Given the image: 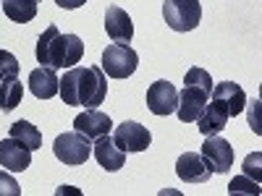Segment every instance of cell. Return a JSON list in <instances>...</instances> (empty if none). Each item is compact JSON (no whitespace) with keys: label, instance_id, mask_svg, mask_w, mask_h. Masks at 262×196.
I'll use <instances>...</instances> for the list:
<instances>
[{"label":"cell","instance_id":"cell-1","mask_svg":"<svg viewBox=\"0 0 262 196\" xmlns=\"http://www.w3.org/2000/svg\"><path fill=\"white\" fill-rule=\"evenodd\" d=\"M58 94L63 105H84V107H97L105 102L107 94V79L100 65H86V68H69L60 79Z\"/></svg>","mask_w":262,"mask_h":196},{"label":"cell","instance_id":"cell-2","mask_svg":"<svg viewBox=\"0 0 262 196\" xmlns=\"http://www.w3.org/2000/svg\"><path fill=\"white\" fill-rule=\"evenodd\" d=\"M37 63L50 68H74L84 58V42L76 34H60L55 24H50L37 39Z\"/></svg>","mask_w":262,"mask_h":196},{"label":"cell","instance_id":"cell-3","mask_svg":"<svg viewBox=\"0 0 262 196\" xmlns=\"http://www.w3.org/2000/svg\"><path fill=\"white\" fill-rule=\"evenodd\" d=\"M163 18L173 32H191L202 21V3L200 0H163Z\"/></svg>","mask_w":262,"mask_h":196},{"label":"cell","instance_id":"cell-4","mask_svg":"<svg viewBox=\"0 0 262 196\" xmlns=\"http://www.w3.org/2000/svg\"><path fill=\"white\" fill-rule=\"evenodd\" d=\"M137 68H139V55L131 45H118V42H113V45H107L102 50V71H105V76L128 79Z\"/></svg>","mask_w":262,"mask_h":196},{"label":"cell","instance_id":"cell-5","mask_svg":"<svg viewBox=\"0 0 262 196\" xmlns=\"http://www.w3.org/2000/svg\"><path fill=\"white\" fill-rule=\"evenodd\" d=\"M53 155L63 165H71V167L84 165L92 155V141L86 136H81L79 131H69V134H60L53 141Z\"/></svg>","mask_w":262,"mask_h":196},{"label":"cell","instance_id":"cell-6","mask_svg":"<svg viewBox=\"0 0 262 196\" xmlns=\"http://www.w3.org/2000/svg\"><path fill=\"white\" fill-rule=\"evenodd\" d=\"M113 141L121 152H144L152 144V134L149 128L137 123V120H123L116 131H113Z\"/></svg>","mask_w":262,"mask_h":196},{"label":"cell","instance_id":"cell-7","mask_svg":"<svg viewBox=\"0 0 262 196\" xmlns=\"http://www.w3.org/2000/svg\"><path fill=\"white\" fill-rule=\"evenodd\" d=\"M210 100V89L205 86H194V84H184V89L179 92V105H176V115L184 123H194L202 115L205 105Z\"/></svg>","mask_w":262,"mask_h":196},{"label":"cell","instance_id":"cell-8","mask_svg":"<svg viewBox=\"0 0 262 196\" xmlns=\"http://www.w3.org/2000/svg\"><path fill=\"white\" fill-rule=\"evenodd\" d=\"M176 105H179V89L170 81L160 79L155 84H149V89H147V110L152 115H170V113H176Z\"/></svg>","mask_w":262,"mask_h":196},{"label":"cell","instance_id":"cell-9","mask_svg":"<svg viewBox=\"0 0 262 196\" xmlns=\"http://www.w3.org/2000/svg\"><path fill=\"white\" fill-rule=\"evenodd\" d=\"M111 128H113V120L107 113L97 110V107H86L84 113H79L74 118V131H79L81 136H86L90 141L105 136V134H111Z\"/></svg>","mask_w":262,"mask_h":196},{"label":"cell","instance_id":"cell-10","mask_svg":"<svg viewBox=\"0 0 262 196\" xmlns=\"http://www.w3.org/2000/svg\"><path fill=\"white\" fill-rule=\"evenodd\" d=\"M200 155L207 160L212 173H228L233 167V146H231V141L221 139V134H217V136H207Z\"/></svg>","mask_w":262,"mask_h":196},{"label":"cell","instance_id":"cell-11","mask_svg":"<svg viewBox=\"0 0 262 196\" xmlns=\"http://www.w3.org/2000/svg\"><path fill=\"white\" fill-rule=\"evenodd\" d=\"M176 176L184 183H205L212 176V167L207 165V160L200 152H184L176 160Z\"/></svg>","mask_w":262,"mask_h":196},{"label":"cell","instance_id":"cell-12","mask_svg":"<svg viewBox=\"0 0 262 196\" xmlns=\"http://www.w3.org/2000/svg\"><path fill=\"white\" fill-rule=\"evenodd\" d=\"M105 32H107V37H111V42L128 45L131 37H134V21H131V16H128L121 6H107V13H105Z\"/></svg>","mask_w":262,"mask_h":196},{"label":"cell","instance_id":"cell-13","mask_svg":"<svg viewBox=\"0 0 262 196\" xmlns=\"http://www.w3.org/2000/svg\"><path fill=\"white\" fill-rule=\"evenodd\" d=\"M228 120H231L228 107H226L223 102H217V100H207L202 115L196 118L194 123L200 126V134H202V136H217V134H221V131L228 126Z\"/></svg>","mask_w":262,"mask_h":196},{"label":"cell","instance_id":"cell-14","mask_svg":"<svg viewBox=\"0 0 262 196\" xmlns=\"http://www.w3.org/2000/svg\"><path fill=\"white\" fill-rule=\"evenodd\" d=\"M29 165H32V152L24 144L11 136L0 139V167H6L11 173H24Z\"/></svg>","mask_w":262,"mask_h":196},{"label":"cell","instance_id":"cell-15","mask_svg":"<svg viewBox=\"0 0 262 196\" xmlns=\"http://www.w3.org/2000/svg\"><path fill=\"white\" fill-rule=\"evenodd\" d=\"M92 155H95L97 165L105 167L107 173H116V170H121V167L126 165V152H121V149L116 146L113 136H107V134L100 136V139H95Z\"/></svg>","mask_w":262,"mask_h":196},{"label":"cell","instance_id":"cell-16","mask_svg":"<svg viewBox=\"0 0 262 196\" xmlns=\"http://www.w3.org/2000/svg\"><path fill=\"white\" fill-rule=\"evenodd\" d=\"M212 100L223 102L228 107L231 118L242 115L244 107H247V92L238 86L236 81H221V84H212Z\"/></svg>","mask_w":262,"mask_h":196},{"label":"cell","instance_id":"cell-17","mask_svg":"<svg viewBox=\"0 0 262 196\" xmlns=\"http://www.w3.org/2000/svg\"><path fill=\"white\" fill-rule=\"evenodd\" d=\"M58 86L60 79L55 76V68H50V65H39L29 74V92L37 100H53L58 94Z\"/></svg>","mask_w":262,"mask_h":196},{"label":"cell","instance_id":"cell-18","mask_svg":"<svg viewBox=\"0 0 262 196\" xmlns=\"http://www.w3.org/2000/svg\"><path fill=\"white\" fill-rule=\"evenodd\" d=\"M0 8L16 24H29L37 16V0H0Z\"/></svg>","mask_w":262,"mask_h":196},{"label":"cell","instance_id":"cell-19","mask_svg":"<svg viewBox=\"0 0 262 196\" xmlns=\"http://www.w3.org/2000/svg\"><path fill=\"white\" fill-rule=\"evenodd\" d=\"M21 97H24V84L16 79H3L0 81V110L11 113L21 105Z\"/></svg>","mask_w":262,"mask_h":196},{"label":"cell","instance_id":"cell-20","mask_svg":"<svg viewBox=\"0 0 262 196\" xmlns=\"http://www.w3.org/2000/svg\"><path fill=\"white\" fill-rule=\"evenodd\" d=\"M8 136L16 139V141H21L29 152H34V149L42 146V134H39V128L32 126L29 120H16V123L11 126V131H8Z\"/></svg>","mask_w":262,"mask_h":196},{"label":"cell","instance_id":"cell-21","mask_svg":"<svg viewBox=\"0 0 262 196\" xmlns=\"http://www.w3.org/2000/svg\"><path fill=\"white\" fill-rule=\"evenodd\" d=\"M0 76L3 79H16L18 76V58L8 50H0Z\"/></svg>","mask_w":262,"mask_h":196},{"label":"cell","instance_id":"cell-22","mask_svg":"<svg viewBox=\"0 0 262 196\" xmlns=\"http://www.w3.org/2000/svg\"><path fill=\"white\" fill-rule=\"evenodd\" d=\"M228 193H259V181H249V176H238L231 181Z\"/></svg>","mask_w":262,"mask_h":196},{"label":"cell","instance_id":"cell-23","mask_svg":"<svg viewBox=\"0 0 262 196\" xmlns=\"http://www.w3.org/2000/svg\"><path fill=\"white\" fill-rule=\"evenodd\" d=\"M0 196H21L16 178L8 176V173H0Z\"/></svg>","mask_w":262,"mask_h":196},{"label":"cell","instance_id":"cell-24","mask_svg":"<svg viewBox=\"0 0 262 196\" xmlns=\"http://www.w3.org/2000/svg\"><path fill=\"white\" fill-rule=\"evenodd\" d=\"M259 162H262V155L254 152L244 160V176H254V181H259Z\"/></svg>","mask_w":262,"mask_h":196},{"label":"cell","instance_id":"cell-25","mask_svg":"<svg viewBox=\"0 0 262 196\" xmlns=\"http://www.w3.org/2000/svg\"><path fill=\"white\" fill-rule=\"evenodd\" d=\"M55 3H58L60 8H66V11H74V8H81L86 0H55Z\"/></svg>","mask_w":262,"mask_h":196},{"label":"cell","instance_id":"cell-26","mask_svg":"<svg viewBox=\"0 0 262 196\" xmlns=\"http://www.w3.org/2000/svg\"><path fill=\"white\" fill-rule=\"evenodd\" d=\"M55 193H58V196H63V193H69V196H81V193H79L76 188H71V186H60Z\"/></svg>","mask_w":262,"mask_h":196},{"label":"cell","instance_id":"cell-27","mask_svg":"<svg viewBox=\"0 0 262 196\" xmlns=\"http://www.w3.org/2000/svg\"><path fill=\"white\" fill-rule=\"evenodd\" d=\"M0 81H3V76H0Z\"/></svg>","mask_w":262,"mask_h":196}]
</instances>
